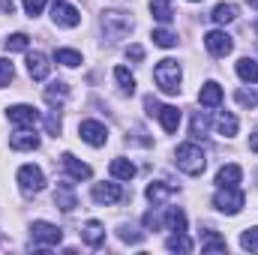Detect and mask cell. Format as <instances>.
<instances>
[{"instance_id":"34","label":"cell","mask_w":258,"mask_h":255,"mask_svg":"<svg viewBox=\"0 0 258 255\" xmlns=\"http://www.w3.org/2000/svg\"><path fill=\"white\" fill-rule=\"evenodd\" d=\"M27 45H30V39L24 33H12L6 39V51H27Z\"/></svg>"},{"instance_id":"5","label":"cell","mask_w":258,"mask_h":255,"mask_svg":"<svg viewBox=\"0 0 258 255\" xmlns=\"http://www.w3.org/2000/svg\"><path fill=\"white\" fill-rule=\"evenodd\" d=\"M18 186L24 195H33V192H42L45 189V174L39 165H21L18 168Z\"/></svg>"},{"instance_id":"24","label":"cell","mask_w":258,"mask_h":255,"mask_svg":"<svg viewBox=\"0 0 258 255\" xmlns=\"http://www.w3.org/2000/svg\"><path fill=\"white\" fill-rule=\"evenodd\" d=\"M168 195H174V186H168L165 180H156V183H150V186H147V198H150L153 204H162Z\"/></svg>"},{"instance_id":"36","label":"cell","mask_w":258,"mask_h":255,"mask_svg":"<svg viewBox=\"0 0 258 255\" xmlns=\"http://www.w3.org/2000/svg\"><path fill=\"white\" fill-rule=\"evenodd\" d=\"M12 78H15V66L9 63V60H3V57H0V87H6Z\"/></svg>"},{"instance_id":"17","label":"cell","mask_w":258,"mask_h":255,"mask_svg":"<svg viewBox=\"0 0 258 255\" xmlns=\"http://www.w3.org/2000/svg\"><path fill=\"white\" fill-rule=\"evenodd\" d=\"M240 177H243V168L234 165V162H228V165H222V168L216 171V183H219V186H237Z\"/></svg>"},{"instance_id":"7","label":"cell","mask_w":258,"mask_h":255,"mask_svg":"<svg viewBox=\"0 0 258 255\" xmlns=\"http://www.w3.org/2000/svg\"><path fill=\"white\" fill-rule=\"evenodd\" d=\"M204 45H207V51H210L213 57H228V54L234 51V39H231L225 30H210V33L204 36Z\"/></svg>"},{"instance_id":"39","label":"cell","mask_w":258,"mask_h":255,"mask_svg":"<svg viewBox=\"0 0 258 255\" xmlns=\"http://www.w3.org/2000/svg\"><path fill=\"white\" fill-rule=\"evenodd\" d=\"M42 9H45V0H24V12H27V15H33V18H36Z\"/></svg>"},{"instance_id":"27","label":"cell","mask_w":258,"mask_h":255,"mask_svg":"<svg viewBox=\"0 0 258 255\" xmlns=\"http://www.w3.org/2000/svg\"><path fill=\"white\" fill-rule=\"evenodd\" d=\"M114 78H117V84H120L123 93H129V96L135 93V75L129 72L126 66H117V69H114Z\"/></svg>"},{"instance_id":"23","label":"cell","mask_w":258,"mask_h":255,"mask_svg":"<svg viewBox=\"0 0 258 255\" xmlns=\"http://www.w3.org/2000/svg\"><path fill=\"white\" fill-rule=\"evenodd\" d=\"M234 69H237V75H240L243 81H249V84H258V63H255V60H249V57H240Z\"/></svg>"},{"instance_id":"6","label":"cell","mask_w":258,"mask_h":255,"mask_svg":"<svg viewBox=\"0 0 258 255\" xmlns=\"http://www.w3.org/2000/svg\"><path fill=\"white\" fill-rule=\"evenodd\" d=\"M30 237H33V243H39V246H57V243L63 240V231H60L57 225H51V222L36 219V222L30 225Z\"/></svg>"},{"instance_id":"31","label":"cell","mask_w":258,"mask_h":255,"mask_svg":"<svg viewBox=\"0 0 258 255\" xmlns=\"http://www.w3.org/2000/svg\"><path fill=\"white\" fill-rule=\"evenodd\" d=\"M153 42H156L159 48H174V45H177V36H174L171 30L159 27V30H153Z\"/></svg>"},{"instance_id":"19","label":"cell","mask_w":258,"mask_h":255,"mask_svg":"<svg viewBox=\"0 0 258 255\" xmlns=\"http://www.w3.org/2000/svg\"><path fill=\"white\" fill-rule=\"evenodd\" d=\"M54 204H57L63 213H72V210L78 207V201H75V192H72V186H69V183L57 186V192H54Z\"/></svg>"},{"instance_id":"26","label":"cell","mask_w":258,"mask_h":255,"mask_svg":"<svg viewBox=\"0 0 258 255\" xmlns=\"http://www.w3.org/2000/svg\"><path fill=\"white\" fill-rule=\"evenodd\" d=\"M165 246H168L171 252H192V240L186 237V231H174V234L165 240Z\"/></svg>"},{"instance_id":"29","label":"cell","mask_w":258,"mask_h":255,"mask_svg":"<svg viewBox=\"0 0 258 255\" xmlns=\"http://www.w3.org/2000/svg\"><path fill=\"white\" fill-rule=\"evenodd\" d=\"M165 225L171 231H186V213L183 210H165Z\"/></svg>"},{"instance_id":"20","label":"cell","mask_w":258,"mask_h":255,"mask_svg":"<svg viewBox=\"0 0 258 255\" xmlns=\"http://www.w3.org/2000/svg\"><path fill=\"white\" fill-rule=\"evenodd\" d=\"M150 15H153L159 24H168V21L174 18V9H171L168 0H150Z\"/></svg>"},{"instance_id":"3","label":"cell","mask_w":258,"mask_h":255,"mask_svg":"<svg viewBox=\"0 0 258 255\" xmlns=\"http://www.w3.org/2000/svg\"><path fill=\"white\" fill-rule=\"evenodd\" d=\"M246 204V195L237 189V186H219V192L213 195V207L225 216H237Z\"/></svg>"},{"instance_id":"44","label":"cell","mask_w":258,"mask_h":255,"mask_svg":"<svg viewBox=\"0 0 258 255\" xmlns=\"http://www.w3.org/2000/svg\"><path fill=\"white\" fill-rule=\"evenodd\" d=\"M249 147H252V150H255V153H258V129H255V132H252V138H249Z\"/></svg>"},{"instance_id":"14","label":"cell","mask_w":258,"mask_h":255,"mask_svg":"<svg viewBox=\"0 0 258 255\" xmlns=\"http://www.w3.org/2000/svg\"><path fill=\"white\" fill-rule=\"evenodd\" d=\"M81 240H84L90 249H99V246L105 243V225L96 222V219H90V222L81 228Z\"/></svg>"},{"instance_id":"40","label":"cell","mask_w":258,"mask_h":255,"mask_svg":"<svg viewBox=\"0 0 258 255\" xmlns=\"http://www.w3.org/2000/svg\"><path fill=\"white\" fill-rule=\"evenodd\" d=\"M120 240H126V243H138L141 234H138L135 228H129V225H120Z\"/></svg>"},{"instance_id":"12","label":"cell","mask_w":258,"mask_h":255,"mask_svg":"<svg viewBox=\"0 0 258 255\" xmlns=\"http://www.w3.org/2000/svg\"><path fill=\"white\" fill-rule=\"evenodd\" d=\"M27 72H30V78H33V81H45V78H48V72H51L48 57H45L42 51L27 54Z\"/></svg>"},{"instance_id":"46","label":"cell","mask_w":258,"mask_h":255,"mask_svg":"<svg viewBox=\"0 0 258 255\" xmlns=\"http://www.w3.org/2000/svg\"><path fill=\"white\" fill-rule=\"evenodd\" d=\"M192 3H201V0H192Z\"/></svg>"},{"instance_id":"15","label":"cell","mask_w":258,"mask_h":255,"mask_svg":"<svg viewBox=\"0 0 258 255\" xmlns=\"http://www.w3.org/2000/svg\"><path fill=\"white\" fill-rule=\"evenodd\" d=\"M9 147H12V150H36V147H39V135H36L33 129L24 126L9 138Z\"/></svg>"},{"instance_id":"16","label":"cell","mask_w":258,"mask_h":255,"mask_svg":"<svg viewBox=\"0 0 258 255\" xmlns=\"http://www.w3.org/2000/svg\"><path fill=\"white\" fill-rule=\"evenodd\" d=\"M198 102H201L204 108H216V105L222 102V87H219L216 81H207V84L198 90Z\"/></svg>"},{"instance_id":"18","label":"cell","mask_w":258,"mask_h":255,"mask_svg":"<svg viewBox=\"0 0 258 255\" xmlns=\"http://www.w3.org/2000/svg\"><path fill=\"white\" fill-rule=\"evenodd\" d=\"M156 117H159V123H162L165 132H177V126H180V111L174 105H159Z\"/></svg>"},{"instance_id":"38","label":"cell","mask_w":258,"mask_h":255,"mask_svg":"<svg viewBox=\"0 0 258 255\" xmlns=\"http://www.w3.org/2000/svg\"><path fill=\"white\" fill-rule=\"evenodd\" d=\"M237 102L246 105V108H252V105H258V93L255 90H237Z\"/></svg>"},{"instance_id":"8","label":"cell","mask_w":258,"mask_h":255,"mask_svg":"<svg viewBox=\"0 0 258 255\" xmlns=\"http://www.w3.org/2000/svg\"><path fill=\"white\" fill-rule=\"evenodd\" d=\"M51 18H54L57 27H78V24H81V12H78L72 3H66V0H54Z\"/></svg>"},{"instance_id":"41","label":"cell","mask_w":258,"mask_h":255,"mask_svg":"<svg viewBox=\"0 0 258 255\" xmlns=\"http://www.w3.org/2000/svg\"><path fill=\"white\" fill-rule=\"evenodd\" d=\"M45 126H48L51 135H60V114H57V111H51V114H48V120H45Z\"/></svg>"},{"instance_id":"32","label":"cell","mask_w":258,"mask_h":255,"mask_svg":"<svg viewBox=\"0 0 258 255\" xmlns=\"http://www.w3.org/2000/svg\"><path fill=\"white\" fill-rule=\"evenodd\" d=\"M240 246H243L246 252H258V225L255 228H246V231L240 234Z\"/></svg>"},{"instance_id":"43","label":"cell","mask_w":258,"mask_h":255,"mask_svg":"<svg viewBox=\"0 0 258 255\" xmlns=\"http://www.w3.org/2000/svg\"><path fill=\"white\" fill-rule=\"evenodd\" d=\"M144 108H147V114H156V111H159V102H156L153 96H147V99H144Z\"/></svg>"},{"instance_id":"13","label":"cell","mask_w":258,"mask_h":255,"mask_svg":"<svg viewBox=\"0 0 258 255\" xmlns=\"http://www.w3.org/2000/svg\"><path fill=\"white\" fill-rule=\"evenodd\" d=\"M120 198H123L120 183H96L93 186V201L96 204H117Z\"/></svg>"},{"instance_id":"4","label":"cell","mask_w":258,"mask_h":255,"mask_svg":"<svg viewBox=\"0 0 258 255\" xmlns=\"http://www.w3.org/2000/svg\"><path fill=\"white\" fill-rule=\"evenodd\" d=\"M129 30H132V18L126 12H102V33H105V39H111V42L126 39Z\"/></svg>"},{"instance_id":"33","label":"cell","mask_w":258,"mask_h":255,"mask_svg":"<svg viewBox=\"0 0 258 255\" xmlns=\"http://www.w3.org/2000/svg\"><path fill=\"white\" fill-rule=\"evenodd\" d=\"M54 60H57V63H63V66H78V63H81V54H78V51H72V48H57Z\"/></svg>"},{"instance_id":"45","label":"cell","mask_w":258,"mask_h":255,"mask_svg":"<svg viewBox=\"0 0 258 255\" xmlns=\"http://www.w3.org/2000/svg\"><path fill=\"white\" fill-rule=\"evenodd\" d=\"M249 3H252V6H258V0H249Z\"/></svg>"},{"instance_id":"25","label":"cell","mask_w":258,"mask_h":255,"mask_svg":"<svg viewBox=\"0 0 258 255\" xmlns=\"http://www.w3.org/2000/svg\"><path fill=\"white\" fill-rule=\"evenodd\" d=\"M210 18H213L216 24H231V21L237 18V6H234V3H219Z\"/></svg>"},{"instance_id":"21","label":"cell","mask_w":258,"mask_h":255,"mask_svg":"<svg viewBox=\"0 0 258 255\" xmlns=\"http://www.w3.org/2000/svg\"><path fill=\"white\" fill-rule=\"evenodd\" d=\"M228 249V243H225V237H219L216 231H207L204 237H201V252H225Z\"/></svg>"},{"instance_id":"2","label":"cell","mask_w":258,"mask_h":255,"mask_svg":"<svg viewBox=\"0 0 258 255\" xmlns=\"http://www.w3.org/2000/svg\"><path fill=\"white\" fill-rule=\"evenodd\" d=\"M174 162H177V168H180L183 174L198 177V174L204 171V165H207V156H204V150H201L198 144H180L177 153H174Z\"/></svg>"},{"instance_id":"37","label":"cell","mask_w":258,"mask_h":255,"mask_svg":"<svg viewBox=\"0 0 258 255\" xmlns=\"http://www.w3.org/2000/svg\"><path fill=\"white\" fill-rule=\"evenodd\" d=\"M207 126H210V120H207V114H201V111H198V114L192 117V135H195V138H201V135L207 132Z\"/></svg>"},{"instance_id":"10","label":"cell","mask_w":258,"mask_h":255,"mask_svg":"<svg viewBox=\"0 0 258 255\" xmlns=\"http://www.w3.org/2000/svg\"><path fill=\"white\" fill-rule=\"evenodd\" d=\"M9 120L15 123V126H27V129H33L39 120H42V114L33 108V105H12L9 108Z\"/></svg>"},{"instance_id":"9","label":"cell","mask_w":258,"mask_h":255,"mask_svg":"<svg viewBox=\"0 0 258 255\" xmlns=\"http://www.w3.org/2000/svg\"><path fill=\"white\" fill-rule=\"evenodd\" d=\"M78 135H81V141H87L90 147H102V144L108 141V129L102 126L99 120H81Z\"/></svg>"},{"instance_id":"42","label":"cell","mask_w":258,"mask_h":255,"mask_svg":"<svg viewBox=\"0 0 258 255\" xmlns=\"http://www.w3.org/2000/svg\"><path fill=\"white\" fill-rule=\"evenodd\" d=\"M126 57H129V60H144V48H141V45H129Z\"/></svg>"},{"instance_id":"11","label":"cell","mask_w":258,"mask_h":255,"mask_svg":"<svg viewBox=\"0 0 258 255\" xmlns=\"http://www.w3.org/2000/svg\"><path fill=\"white\" fill-rule=\"evenodd\" d=\"M60 165H63V171L72 180H90V177H93V168H90L87 162L75 159L72 153H63V156H60Z\"/></svg>"},{"instance_id":"30","label":"cell","mask_w":258,"mask_h":255,"mask_svg":"<svg viewBox=\"0 0 258 255\" xmlns=\"http://www.w3.org/2000/svg\"><path fill=\"white\" fill-rule=\"evenodd\" d=\"M66 93H69V87H66L63 81H54V84H48V90H45V99L54 105V102H63Z\"/></svg>"},{"instance_id":"35","label":"cell","mask_w":258,"mask_h":255,"mask_svg":"<svg viewBox=\"0 0 258 255\" xmlns=\"http://www.w3.org/2000/svg\"><path fill=\"white\" fill-rule=\"evenodd\" d=\"M162 225H165V213H153V210L144 213V228L147 231H159Z\"/></svg>"},{"instance_id":"22","label":"cell","mask_w":258,"mask_h":255,"mask_svg":"<svg viewBox=\"0 0 258 255\" xmlns=\"http://www.w3.org/2000/svg\"><path fill=\"white\" fill-rule=\"evenodd\" d=\"M111 177H117V180H132L135 177V165L123 159V156H117L114 162H111Z\"/></svg>"},{"instance_id":"28","label":"cell","mask_w":258,"mask_h":255,"mask_svg":"<svg viewBox=\"0 0 258 255\" xmlns=\"http://www.w3.org/2000/svg\"><path fill=\"white\" fill-rule=\"evenodd\" d=\"M216 126H219V132H222L225 138H234V135H237V117L228 114V111H222L219 120H216Z\"/></svg>"},{"instance_id":"1","label":"cell","mask_w":258,"mask_h":255,"mask_svg":"<svg viewBox=\"0 0 258 255\" xmlns=\"http://www.w3.org/2000/svg\"><path fill=\"white\" fill-rule=\"evenodd\" d=\"M180 78H183L180 63H177V60H171V57L159 60L156 69H153V81H156V87H159L162 93H168V96L180 93Z\"/></svg>"}]
</instances>
